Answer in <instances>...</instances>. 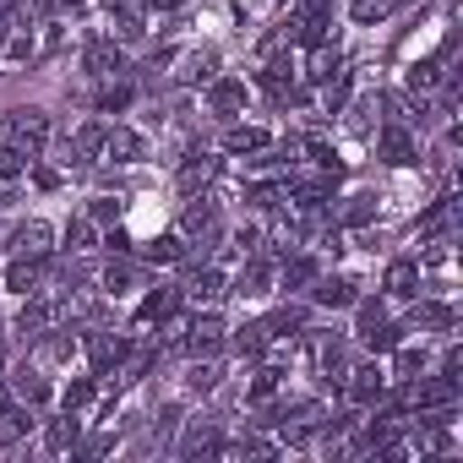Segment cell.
<instances>
[{
  "label": "cell",
  "mask_w": 463,
  "mask_h": 463,
  "mask_svg": "<svg viewBox=\"0 0 463 463\" xmlns=\"http://www.w3.org/2000/svg\"><path fill=\"white\" fill-rule=\"evenodd\" d=\"M213 447H218V425H213V420H191V425H185L180 452H185V458H196V452H213Z\"/></svg>",
  "instance_id": "obj_21"
},
{
  "label": "cell",
  "mask_w": 463,
  "mask_h": 463,
  "mask_svg": "<svg viewBox=\"0 0 463 463\" xmlns=\"http://www.w3.org/2000/svg\"><path fill=\"white\" fill-rule=\"evenodd\" d=\"M218 376H223L218 365H191V376H185V382H191V392H213V387H218Z\"/></svg>",
  "instance_id": "obj_42"
},
{
  "label": "cell",
  "mask_w": 463,
  "mask_h": 463,
  "mask_svg": "<svg viewBox=\"0 0 463 463\" xmlns=\"http://www.w3.org/2000/svg\"><path fill=\"white\" fill-rule=\"evenodd\" d=\"M28 164H33V158H23V153H17L12 142H0V185H6V180H17V175H23Z\"/></svg>",
  "instance_id": "obj_37"
},
{
  "label": "cell",
  "mask_w": 463,
  "mask_h": 463,
  "mask_svg": "<svg viewBox=\"0 0 463 463\" xmlns=\"http://www.w3.org/2000/svg\"><path fill=\"white\" fill-rule=\"evenodd\" d=\"M77 436H82V420L66 409V414L50 425V452H71V447H77Z\"/></svg>",
  "instance_id": "obj_26"
},
{
  "label": "cell",
  "mask_w": 463,
  "mask_h": 463,
  "mask_svg": "<svg viewBox=\"0 0 463 463\" xmlns=\"http://www.w3.org/2000/svg\"><path fill=\"white\" fill-rule=\"evenodd\" d=\"M409 327H425V333H447V327H452V306H436V300H425V306H414Z\"/></svg>",
  "instance_id": "obj_23"
},
{
  "label": "cell",
  "mask_w": 463,
  "mask_h": 463,
  "mask_svg": "<svg viewBox=\"0 0 463 463\" xmlns=\"http://www.w3.org/2000/svg\"><path fill=\"white\" fill-rule=\"evenodd\" d=\"M311 300L317 306H354V279H311Z\"/></svg>",
  "instance_id": "obj_19"
},
{
  "label": "cell",
  "mask_w": 463,
  "mask_h": 463,
  "mask_svg": "<svg viewBox=\"0 0 463 463\" xmlns=\"http://www.w3.org/2000/svg\"><path fill=\"white\" fill-rule=\"evenodd\" d=\"M126 104H131V88H120V82L99 93V109H104V115H115V109H126Z\"/></svg>",
  "instance_id": "obj_44"
},
{
  "label": "cell",
  "mask_w": 463,
  "mask_h": 463,
  "mask_svg": "<svg viewBox=\"0 0 463 463\" xmlns=\"http://www.w3.org/2000/svg\"><path fill=\"white\" fill-rule=\"evenodd\" d=\"M207 109H213V115H223V120H235V115L246 109V82H235V77L213 82V88H207Z\"/></svg>",
  "instance_id": "obj_10"
},
{
  "label": "cell",
  "mask_w": 463,
  "mask_h": 463,
  "mask_svg": "<svg viewBox=\"0 0 463 463\" xmlns=\"http://www.w3.org/2000/svg\"><path fill=\"white\" fill-rule=\"evenodd\" d=\"M354 317H360V333H371L376 322H387V306H382V300H360V295H354Z\"/></svg>",
  "instance_id": "obj_39"
},
{
  "label": "cell",
  "mask_w": 463,
  "mask_h": 463,
  "mask_svg": "<svg viewBox=\"0 0 463 463\" xmlns=\"http://www.w3.org/2000/svg\"><path fill=\"white\" fill-rule=\"evenodd\" d=\"M414 371H425V349H398V360H392V376H414Z\"/></svg>",
  "instance_id": "obj_40"
},
{
  "label": "cell",
  "mask_w": 463,
  "mask_h": 463,
  "mask_svg": "<svg viewBox=\"0 0 463 463\" xmlns=\"http://www.w3.org/2000/svg\"><path fill=\"white\" fill-rule=\"evenodd\" d=\"M268 284H273V262L251 251V262H246L241 279H235V295H268Z\"/></svg>",
  "instance_id": "obj_17"
},
{
  "label": "cell",
  "mask_w": 463,
  "mask_h": 463,
  "mask_svg": "<svg viewBox=\"0 0 463 463\" xmlns=\"http://www.w3.org/2000/svg\"><path fill=\"white\" fill-rule=\"evenodd\" d=\"M137 279H142V268H131V262H109V268H104V289H109V295L131 289Z\"/></svg>",
  "instance_id": "obj_33"
},
{
  "label": "cell",
  "mask_w": 463,
  "mask_h": 463,
  "mask_svg": "<svg viewBox=\"0 0 463 463\" xmlns=\"http://www.w3.org/2000/svg\"><path fill=\"white\" fill-rule=\"evenodd\" d=\"M6 284H12L17 295H39V284H44V257H17L12 273H6Z\"/></svg>",
  "instance_id": "obj_16"
},
{
  "label": "cell",
  "mask_w": 463,
  "mask_h": 463,
  "mask_svg": "<svg viewBox=\"0 0 463 463\" xmlns=\"http://www.w3.org/2000/svg\"><path fill=\"white\" fill-rule=\"evenodd\" d=\"M82 66H88L93 77H104V82H109V77H120V71H126V55H120V44H115V39H93V44H88V55H82Z\"/></svg>",
  "instance_id": "obj_8"
},
{
  "label": "cell",
  "mask_w": 463,
  "mask_h": 463,
  "mask_svg": "<svg viewBox=\"0 0 463 463\" xmlns=\"http://www.w3.org/2000/svg\"><path fill=\"white\" fill-rule=\"evenodd\" d=\"M387 6H392V0H349V12H354V23H360V28L382 23V17H387Z\"/></svg>",
  "instance_id": "obj_36"
},
{
  "label": "cell",
  "mask_w": 463,
  "mask_h": 463,
  "mask_svg": "<svg viewBox=\"0 0 463 463\" xmlns=\"http://www.w3.org/2000/svg\"><path fill=\"white\" fill-rule=\"evenodd\" d=\"M311 279H317V262H311V257H300V251L284 257V289H306Z\"/></svg>",
  "instance_id": "obj_29"
},
{
  "label": "cell",
  "mask_w": 463,
  "mask_h": 463,
  "mask_svg": "<svg viewBox=\"0 0 463 463\" xmlns=\"http://www.w3.org/2000/svg\"><path fill=\"white\" fill-rule=\"evenodd\" d=\"M180 311V289H153L147 300H142V311H137V327H153V322H169Z\"/></svg>",
  "instance_id": "obj_15"
},
{
  "label": "cell",
  "mask_w": 463,
  "mask_h": 463,
  "mask_svg": "<svg viewBox=\"0 0 463 463\" xmlns=\"http://www.w3.org/2000/svg\"><path fill=\"white\" fill-rule=\"evenodd\" d=\"M376 109H382V93H365L354 104V126H376Z\"/></svg>",
  "instance_id": "obj_45"
},
{
  "label": "cell",
  "mask_w": 463,
  "mask_h": 463,
  "mask_svg": "<svg viewBox=\"0 0 463 463\" xmlns=\"http://www.w3.org/2000/svg\"><path fill=\"white\" fill-rule=\"evenodd\" d=\"M458 403V376H425V382H414L409 376V392H403V409H420V414H447Z\"/></svg>",
  "instance_id": "obj_2"
},
{
  "label": "cell",
  "mask_w": 463,
  "mask_h": 463,
  "mask_svg": "<svg viewBox=\"0 0 463 463\" xmlns=\"http://www.w3.org/2000/svg\"><path fill=\"white\" fill-rule=\"evenodd\" d=\"M12 403H17V392H12L6 382H0V409H12Z\"/></svg>",
  "instance_id": "obj_48"
},
{
  "label": "cell",
  "mask_w": 463,
  "mask_h": 463,
  "mask_svg": "<svg viewBox=\"0 0 463 463\" xmlns=\"http://www.w3.org/2000/svg\"><path fill=\"white\" fill-rule=\"evenodd\" d=\"M382 289H387L392 300H414V295H420V262H409V257L387 262V279H382Z\"/></svg>",
  "instance_id": "obj_11"
},
{
  "label": "cell",
  "mask_w": 463,
  "mask_h": 463,
  "mask_svg": "<svg viewBox=\"0 0 463 463\" xmlns=\"http://www.w3.org/2000/svg\"><path fill=\"white\" fill-rule=\"evenodd\" d=\"M175 77H180L185 88H202V82H213V77H218V55H213V50H191V55L180 61V71H175Z\"/></svg>",
  "instance_id": "obj_13"
},
{
  "label": "cell",
  "mask_w": 463,
  "mask_h": 463,
  "mask_svg": "<svg viewBox=\"0 0 463 463\" xmlns=\"http://www.w3.org/2000/svg\"><path fill=\"white\" fill-rule=\"evenodd\" d=\"M360 338H365L371 349H398V344H403V327H392V322H376V327H371V333H360Z\"/></svg>",
  "instance_id": "obj_38"
},
{
  "label": "cell",
  "mask_w": 463,
  "mask_h": 463,
  "mask_svg": "<svg viewBox=\"0 0 463 463\" xmlns=\"http://www.w3.org/2000/svg\"><path fill=\"white\" fill-rule=\"evenodd\" d=\"M88 218H93V223H109V218H120V207H115L109 196H93V207H88Z\"/></svg>",
  "instance_id": "obj_46"
},
{
  "label": "cell",
  "mask_w": 463,
  "mask_h": 463,
  "mask_svg": "<svg viewBox=\"0 0 463 463\" xmlns=\"http://www.w3.org/2000/svg\"><path fill=\"white\" fill-rule=\"evenodd\" d=\"M142 257H147V262H180V257H185V241H180V235H158L153 246H142Z\"/></svg>",
  "instance_id": "obj_30"
},
{
  "label": "cell",
  "mask_w": 463,
  "mask_h": 463,
  "mask_svg": "<svg viewBox=\"0 0 463 463\" xmlns=\"http://www.w3.org/2000/svg\"><path fill=\"white\" fill-rule=\"evenodd\" d=\"M273 392H279V371L268 365V371H257V376H251V387H246V398H251V403L262 409V403H268Z\"/></svg>",
  "instance_id": "obj_35"
},
{
  "label": "cell",
  "mask_w": 463,
  "mask_h": 463,
  "mask_svg": "<svg viewBox=\"0 0 463 463\" xmlns=\"http://www.w3.org/2000/svg\"><path fill=\"white\" fill-rule=\"evenodd\" d=\"M382 392H387V371H376V365L344 371V398H349L354 409H371V403H382Z\"/></svg>",
  "instance_id": "obj_3"
},
{
  "label": "cell",
  "mask_w": 463,
  "mask_h": 463,
  "mask_svg": "<svg viewBox=\"0 0 463 463\" xmlns=\"http://www.w3.org/2000/svg\"><path fill=\"white\" fill-rule=\"evenodd\" d=\"M311 50H317V55H311V71H306V77H311V82H333V77L344 71V61H338V50H333L327 39H322V44H311Z\"/></svg>",
  "instance_id": "obj_22"
},
{
  "label": "cell",
  "mask_w": 463,
  "mask_h": 463,
  "mask_svg": "<svg viewBox=\"0 0 463 463\" xmlns=\"http://www.w3.org/2000/svg\"><path fill=\"white\" fill-rule=\"evenodd\" d=\"M104 6H109V12H131V0H104Z\"/></svg>",
  "instance_id": "obj_49"
},
{
  "label": "cell",
  "mask_w": 463,
  "mask_h": 463,
  "mask_svg": "<svg viewBox=\"0 0 463 463\" xmlns=\"http://www.w3.org/2000/svg\"><path fill=\"white\" fill-rule=\"evenodd\" d=\"M93 241H99V223H93L88 213H77V218L66 223V246H71V251H88Z\"/></svg>",
  "instance_id": "obj_27"
},
{
  "label": "cell",
  "mask_w": 463,
  "mask_h": 463,
  "mask_svg": "<svg viewBox=\"0 0 463 463\" xmlns=\"http://www.w3.org/2000/svg\"><path fill=\"white\" fill-rule=\"evenodd\" d=\"M33 180H39L44 191H55V185H61V175H55V169H33Z\"/></svg>",
  "instance_id": "obj_47"
},
{
  "label": "cell",
  "mask_w": 463,
  "mask_h": 463,
  "mask_svg": "<svg viewBox=\"0 0 463 463\" xmlns=\"http://www.w3.org/2000/svg\"><path fill=\"white\" fill-rule=\"evenodd\" d=\"M268 344H273V338H268V322H251V327L235 333V349H241V354H262Z\"/></svg>",
  "instance_id": "obj_34"
},
{
  "label": "cell",
  "mask_w": 463,
  "mask_h": 463,
  "mask_svg": "<svg viewBox=\"0 0 463 463\" xmlns=\"http://www.w3.org/2000/svg\"><path fill=\"white\" fill-rule=\"evenodd\" d=\"M12 392H17L28 409H44V403H50V387H44V376H39V371H28V365L12 376Z\"/></svg>",
  "instance_id": "obj_20"
},
{
  "label": "cell",
  "mask_w": 463,
  "mask_h": 463,
  "mask_svg": "<svg viewBox=\"0 0 463 463\" xmlns=\"http://www.w3.org/2000/svg\"><path fill=\"white\" fill-rule=\"evenodd\" d=\"M142 153H147V147H142L137 131H126V126H109V131H104V153H99V158H109V164H142Z\"/></svg>",
  "instance_id": "obj_9"
},
{
  "label": "cell",
  "mask_w": 463,
  "mask_h": 463,
  "mask_svg": "<svg viewBox=\"0 0 463 463\" xmlns=\"http://www.w3.org/2000/svg\"><path fill=\"white\" fill-rule=\"evenodd\" d=\"M441 66H447L441 55H436V61H420V66H409V93H430V88L441 82Z\"/></svg>",
  "instance_id": "obj_28"
},
{
  "label": "cell",
  "mask_w": 463,
  "mask_h": 463,
  "mask_svg": "<svg viewBox=\"0 0 463 463\" xmlns=\"http://www.w3.org/2000/svg\"><path fill=\"white\" fill-rule=\"evenodd\" d=\"M180 349H185V354H196V360H202V354H218V349H223V322H218L213 311H207V317H196V322L185 327Z\"/></svg>",
  "instance_id": "obj_5"
},
{
  "label": "cell",
  "mask_w": 463,
  "mask_h": 463,
  "mask_svg": "<svg viewBox=\"0 0 463 463\" xmlns=\"http://www.w3.org/2000/svg\"><path fill=\"white\" fill-rule=\"evenodd\" d=\"M191 295H196V300H218V295H223V273H218V268H196V273H191Z\"/></svg>",
  "instance_id": "obj_31"
},
{
  "label": "cell",
  "mask_w": 463,
  "mask_h": 463,
  "mask_svg": "<svg viewBox=\"0 0 463 463\" xmlns=\"http://www.w3.org/2000/svg\"><path fill=\"white\" fill-rule=\"evenodd\" d=\"M300 333H306V311L300 306H284V311L268 317V338H300Z\"/></svg>",
  "instance_id": "obj_24"
},
{
  "label": "cell",
  "mask_w": 463,
  "mask_h": 463,
  "mask_svg": "<svg viewBox=\"0 0 463 463\" xmlns=\"http://www.w3.org/2000/svg\"><path fill=\"white\" fill-rule=\"evenodd\" d=\"M126 338H115V333H88V360H93V376H109V371H120V360H126Z\"/></svg>",
  "instance_id": "obj_7"
},
{
  "label": "cell",
  "mask_w": 463,
  "mask_h": 463,
  "mask_svg": "<svg viewBox=\"0 0 463 463\" xmlns=\"http://www.w3.org/2000/svg\"><path fill=\"white\" fill-rule=\"evenodd\" d=\"M61 317H66V300H28L23 317H17V333L23 338H44L50 327H61Z\"/></svg>",
  "instance_id": "obj_4"
},
{
  "label": "cell",
  "mask_w": 463,
  "mask_h": 463,
  "mask_svg": "<svg viewBox=\"0 0 463 463\" xmlns=\"http://www.w3.org/2000/svg\"><path fill=\"white\" fill-rule=\"evenodd\" d=\"M376 158H382V164H414V131L398 126V120L382 126V131H376Z\"/></svg>",
  "instance_id": "obj_6"
},
{
  "label": "cell",
  "mask_w": 463,
  "mask_h": 463,
  "mask_svg": "<svg viewBox=\"0 0 463 463\" xmlns=\"http://www.w3.org/2000/svg\"><path fill=\"white\" fill-rule=\"evenodd\" d=\"M28 430H33V409H28V403H23V409H17V403H12V409H0V447L23 441Z\"/></svg>",
  "instance_id": "obj_18"
},
{
  "label": "cell",
  "mask_w": 463,
  "mask_h": 463,
  "mask_svg": "<svg viewBox=\"0 0 463 463\" xmlns=\"http://www.w3.org/2000/svg\"><path fill=\"white\" fill-rule=\"evenodd\" d=\"M371 213H376V196H354L349 207H344V223L354 229V223H371Z\"/></svg>",
  "instance_id": "obj_41"
},
{
  "label": "cell",
  "mask_w": 463,
  "mask_h": 463,
  "mask_svg": "<svg viewBox=\"0 0 463 463\" xmlns=\"http://www.w3.org/2000/svg\"><path fill=\"white\" fill-rule=\"evenodd\" d=\"M223 147H229V153H262V147H268V131H262V126H229Z\"/></svg>",
  "instance_id": "obj_25"
},
{
  "label": "cell",
  "mask_w": 463,
  "mask_h": 463,
  "mask_svg": "<svg viewBox=\"0 0 463 463\" xmlns=\"http://www.w3.org/2000/svg\"><path fill=\"white\" fill-rule=\"evenodd\" d=\"M344 104H349V71H338L333 82H322V109H327V115H338Z\"/></svg>",
  "instance_id": "obj_32"
},
{
  "label": "cell",
  "mask_w": 463,
  "mask_h": 463,
  "mask_svg": "<svg viewBox=\"0 0 463 463\" xmlns=\"http://www.w3.org/2000/svg\"><path fill=\"white\" fill-rule=\"evenodd\" d=\"M50 241H55V229L33 218V223H23L17 235H12V251H17V257H44V251H50Z\"/></svg>",
  "instance_id": "obj_12"
},
{
  "label": "cell",
  "mask_w": 463,
  "mask_h": 463,
  "mask_svg": "<svg viewBox=\"0 0 463 463\" xmlns=\"http://www.w3.org/2000/svg\"><path fill=\"white\" fill-rule=\"evenodd\" d=\"M93 392H99V387H93V382H71V387H66V398H61V403H66V409H71V414H77V409H88V403H93Z\"/></svg>",
  "instance_id": "obj_43"
},
{
  "label": "cell",
  "mask_w": 463,
  "mask_h": 463,
  "mask_svg": "<svg viewBox=\"0 0 463 463\" xmlns=\"http://www.w3.org/2000/svg\"><path fill=\"white\" fill-rule=\"evenodd\" d=\"M213 175H218V158H213V153H191V158L180 164V191H185V196H196Z\"/></svg>",
  "instance_id": "obj_14"
},
{
  "label": "cell",
  "mask_w": 463,
  "mask_h": 463,
  "mask_svg": "<svg viewBox=\"0 0 463 463\" xmlns=\"http://www.w3.org/2000/svg\"><path fill=\"white\" fill-rule=\"evenodd\" d=\"M6 142H12L23 158H39L44 142H50V115H44V109H12V115H6Z\"/></svg>",
  "instance_id": "obj_1"
}]
</instances>
